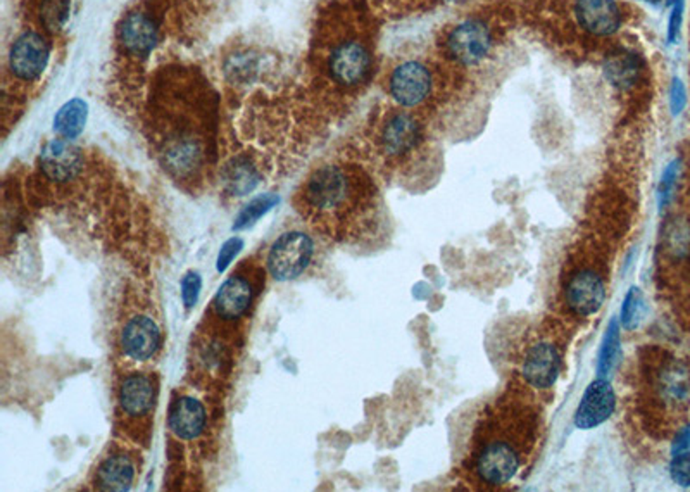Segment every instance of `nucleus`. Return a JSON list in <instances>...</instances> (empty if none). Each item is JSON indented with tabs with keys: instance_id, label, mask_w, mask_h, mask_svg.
<instances>
[{
	"instance_id": "nucleus-32",
	"label": "nucleus",
	"mask_w": 690,
	"mask_h": 492,
	"mask_svg": "<svg viewBox=\"0 0 690 492\" xmlns=\"http://www.w3.org/2000/svg\"><path fill=\"white\" fill-rule=\"evenodd\" d=\"M242 249H244V238H228L221 246L220 253H218V259H216V270H218V273H225V271L228 270V267L234 263V259H235L236 256L240 255Z\"/></svg>"
},
{
	"instance_id": "nucleus-3",
	"label": "nucleus",
	"mask_w": 690,
	"mask_h": 492,
	"mask_svg": "<svg viewBox=\"0 0 690 492\" xmlns=\"http://www.w3.org/2000/svg\"><path fill=\"white\" fill-rule=\"evenodd\" d=\"M314 58L321 79L335 90L349 94L366 87L375 71V42L362 11L327 21Z\"/></svg>"
},
{
	"instance_id": "nucleus-29",
	"label": "nucleus",
	"mask_w": 690,
	"mask_h": 492,
	"mask_svg": "<svg viewBox=\"0 0 690 492\" xmlns=\"http://www.w3.org/2000/svg\"><path fill=\"white\" fill-rule=\"evenodd\" d=\"M680 170H682V161L680 159H674L672 161L666 170L663 172L661 176V182H659L658 187V199L659 207L664 209L668 206V203L672 201L674 197V189H676V182H678V176H680Z\"/></svg>"
},
{
	"instance_id": "nucleus-36",
	"label": "nucleus",
	"mask_w": 690,
	"mask_h": 492,
	"mask_svg": "<svg viewBox=\"0 0 690 492\" xmlns=\"http://www.w3.org/2000/svg\"><path fill=\"white\" fill-rule=\"evenodd\" d=\"M647 2H653V4H658L659 0H647Z\"/></svg>"
},
{
	"instance_id": "nucleus-14",
	"label": "nucleus",
	"mask_w": 690,
	"mask_h": 492,
	"mask_svg": "<svg viewBox=\"0 0 690 492\" xmlns=\"http://www.w3.org/2000/svg\"><path fill=\"white\" fill-rule=\"evenodd\" d=\"M561 372V351L550 340H537L523 356L521 377L532 389H549Z\"/></svg>"
},
{
	"instance_id": "nucleus-5",
	"label": "nucleus",
	"mask_w": 690,
	"mask_h": 492,
	"mask_svg": "<svg viewBox=\"0 0 690 492\" xmlns=\"http://www.w3.org/2000/svg\"><path fill=\"white\" fill-rule=\"evenodd\" d=\"M501 42V28L486 15L461 17L439 37L440 64L444 69H476L494 56Z\"/></svg>"
},
{
	"instance_id": "nucleus-16",
	"label": "nucleus",
	"mask_w": 690,
	"mask_h": 492,
	"mask_svg": "<svg viewBox=\"0 0 690 492\" xmlns=\"http://www.w3.org/2000/svg\"><path fill=\"white\" fill-rule=\"evenodd\" d=\"M38 162L50 182L68 183L81 173L83 154L71 141L59 137L44 145Z\"/></svg>"
},
{
	"instance_id": "nucleus-21",
	"label": "nucleus",
	"mask_w": 690,
	"mask_h": 492,
	"mask_svg": "<svg viewBox=\"0 0 690 492\" xmlns=\"http://www.w3.org/2000/svg\"><path fill=\"white\" fill-rule=\"evenodd\" d=\"M135 461L123 451L104 458L95 474V487L99 491H130L135 482Z\"/></svg>"
},
{
	"instance_id": "nucleus-1",
	"label": "nucleus",
	"mask_w": 690,
	"mask_h": 492,
	"mask_svg": "<svg viewBox=\"0 0 690 492\" xmlns=\"http://www.w3.org/2000/svg\"><path fill=\"white\" fill-rule=\"evenodd\" d=\"M296 206L329 237H361L377 220V189L356 166L323 164L302 183Z\"/></svg>"
},
{
	"instance_id": "nucleus-33",
	"label": "nucleus",
	"mask_w": 690,
	"mask_h": 492,
	"mask_svg": "<svg viewBox=\"0 0 690 492\" xmlns=\"http://www.w3.org/2000/svg\"><path fill=\"white\" fill-rule=\"evenodd\" d=\"M684 13H685V0H672V9H670V17H668V28H666V42L668 44H676L682 23H684Z\"/></svg>"
},
{
	"instance_id": "nucleus-25",
	"label": "nucleus",
	"mask_w": 690,
	"mask_h": 492,
	"mask_svg": "<svg viewBox=\"0 0 690 492\" xmlns=\"http://www.w3.org/2000/svg\"><path fill=\"white\" fill-rule=\"evenodd\" d=\"M618 354H620V327H618V321L612 319L599 351L597 377L606 379L612 373L614 363L618 361Z\"/></svg>"
},
{
	"instance_id": "nucleus-6",
	"label": "nucleus",
	"mask_w": 690,
	"mask_h": 492,
	"mask_svg": "<svg viewBox=\"0 0 690 492\" xmlns=\"http://www.w3.org/2000/svg\"><path fill=\"white\" fill-rule=\"evenodd\" d=\"M442 64L423 59H404L395 64L387 77V92L399 108L414 110L432 100L439 89Z\"/></svg>"
},
{
	"instance_id": "nucleus-28",
	"label": "nucleus",
	"mask_w": 690,
	"mask_h": 492,
	"mask_svg": "<svg viewBox=\"0 0 690 492\" xmlns=\"http://www.w3.org/2000/svg\"><path fill=\"white\" fill-rule=\"evenodd\" d=\"M643 313V292L637 288V287H632L628 290L627 298L623 301V308H622V323L627 330H633Z\"/></svg>"
},
{
	"instance_id": "nucleus-17",
	"label": "nucleus",
	"mask_w": 690,
	"mask_h": 492,
	"mask_svg": "<svg viewBox=\"0 0 690 492\" xmlns=\"http://www.w3.org/2000/svg\"><path fill=\"white\" fill-rule=\"evenodd\" d=\"M651 385L666 408H680L690 397V370L680 360H666L654 368Z\"/></svg>"
},
{
	"instance_id": "nucleus-24",
	"label": "nucleus",
	"mask_w": 690,
	"mask_h": 492,
	"mask_svg": "<svg viewBox=\"0 0 690 492\" xmlns=\"http://www.w3.org/2000/svg\"><path fill=\"white\" fill-rule=\"evenodd\" d=\"M278 203H280V197L277 194H261L254 197L251 203L242 207L240 213L236 215L234 230L240 232V230L251 228L252 225H256L263 216H267V213Z\"/></svg>"
},
{
	"instance_id": "nucleus-15",
	"label": "nucleus",
	"mask_w": 690,
	"mask_h": 492,
	"mask_svg": "<svg viewBox=\"0 0 690 492\" xmlns=\"http://www.w3.org/2000/svg\"><path fill=\"white\" fill-rule=\"evenodd\" d=\"M643 56L632 48L614 46L602 56V73L612 89L622 94L635 90L643 77Z\"/></svg>"
},
{
	"instance_id": "nucleus-4",
	"label": "nucleus",
	"mask_w": 690,
	"mask_h": 492,
	"mask_svg": "<svg viewBox=\"0 0 690 492\" xmlns=\"http://www.w3.org/2000/svg\"><path fill=\"white\" fill-rule=\"evenodd\" d=\"M537 15L558 42H579L585 48L612 42L625 28L627 11L620 0H544Z\"/></svg>"
},
{
	"instance_id": "nucleus-13",
	"label": "nucleus",
	"mask_w": 690,
	"mask_h": 492,
	"mask_svg": "<svg viewBox=\"0 0 690 492\" xmlns=\"http://www.w3.org/2000/svg\"><path fill=\"white\" fill-rule=\"evenodd\" d=\"M159 382L154 375L133 372L126 375L118 389L120 412L128 420L149 418L156 408Z\"/></svg>"
},
{
	"instance_id": "nucleus-2",
	"label": "nucleus",
	"mask_w": 690,
	"mask_h": 492,
	"mask_svg": "<svg viewBox=\"0 0 690 492\" xmlns=\"http://www.w3.org/2000/svg\"><path fill=\"white\" fill-rule=\"evenodd\" d=\"M537 416L519 401H499L476 430L468 458L473 476L490 487L511 482L535 443Z\"/></svg>"
},
{
	"instance_id": "nucleus-11",
	"label": "nucleus",
	"mask_w": 690,
	"mask_h": 492,
	"mask_svg": "<svg viewBox=\"0 0 690 492\" xmlns=\"http://www.w3.org/2000/svg\"><path fill=\"white\" fill-rule=\"evenodd\" d=\"M159 38L161 26L156 16L143 9L128 13L118 26V44L126 56L135 59H147L157 47Z\"/></svg>"
},
{
	"instance_id": "nucleus-20",
	"label": "nucleus",
	"mask_w": 690,
	"mask_h": 492,
	"mask_svg": "<svg viewBox=\"0 0 690 492\" xmlns=\"http://www.w3.org/2000/svg\"><path fill=\"white\" fill-rule=\"evenodd\" d=\"M207 413L204 404L192 396L174 399L168 414V427L172 435L182 441H193L204 434Z\"/></svg>"
},
{
	"instance_id": "nucleus-10",
	"label": "nucleus",
	"mask_w": 690,
	"mask_h": 492,
	"mask_svg": "<svg viewBox=\"0 0 690 492\" xmlns=\"http://www.w3.org/2000/svg\"><path fill=\"white\" fill-rule=\"evenodd\" d=\"M565 304L577 317H592L606 301V280L592 267H581L566 278Z\"/></svg>"
},
{
	"instance_id": "nucleus-23",
	"label": "nucleus",
	"mask_w": 690,
	"mask_h": 492,
	"mask_svg": "<svg viewBox=\"0 0 690 492\" xmlns=\"http://www.w3.org/2000/svg\"><path fill=\"white\" fill-rule=\"evenodd\" d=\"M87 120H89V104L83 99L75 97L63 104L59 111L56 112L54 131L63 139L75 141L83 133Z\"/></svg>"
},
{
	"instance_id": "nucleus-27",
	"label": "nucleus",
	"mask_w": 690,
	"mask_h": 492,
	"mask_svg": "<svg viewBox=\"0 0 690 492\" xmlns=\"http://www.w3.org/2000/svg\"><path fill=\"white\" fill-rule=\"evenodd\" d=\"M257 58L249 52H236L225 63V71L228 79H234L236 83L251 81L257 73Z\"/></svg>"
},
{
	"instance_id": "nucleus-22",
	"label": "nucleus",
	"mask_w": 690,
	"mask_h": 492,
	"mask_svg": "<svg viewBox=\"0 0 690 492\" xmlns=\"http://www.w3.org/2000/svg\"><path fill=\"white\" fill-rule=\"evenodd\" d=\"M261 183V172L247 154L230 159L221 170L223 191L230 197H244Z\"/></svg>"
},
{
	"instance_id": "nucleus-18",
	"label": "nucleus",
	"mask_w": 690,
	"mask_h": 492,
	"mask_svg": "<svg viewBox=\"0 0 690 492\" xmlns=\"http://www.w3.org/2000/svg\"><path fill=\"white\" fill-rule=\"evenodd\" d=\"M162 332L156 321L147 315L130 318L121 332V350L133 361L152 360L161 350Z\"/></svg>"
},
{
	"instance_id": "nucleus-12",
	"label": "nucleus",
	"mask_w": 690,
	"mask_h": 492,
	"mask_svg": "<svg viewBox=\"0 0 690 492\" xmlns=\"http://www.w3.org/2000/svg\"><path fill=\"white\" fill-rule=\"evenodd\" d=\"M257 287L252 277L238 271L228 277L213 299V313L221 321L235 323L246 317L256 299Z\"/></svg>"
},
{
	"instance_id": "nucleus-9",
	"label": "nucleus",
	"mask_w": 690,
	"mask_h": 492,
	"mask_svg": "<svg viewBox=\"0 0 690 492\" xmlns=\"http://www.w3.org/2000/svg\"><path fill=\"white\" fill-rule=\"evenodd\" d=\"M50 61V44L40 32L19 33L9 50V71L23 83H32L44 75Z\"/></svg>"
},
{
	"instance_id": "nucleus-34",
	"label": "nucleus",
	"mask_w": 690,
	"mask_h": 492,
	"mask_svg": "<svg viewBox=\"0 0 690 492\" xmlns=\"http://www.w3.org/2000/svg\"><path fill=\"white\" fill-rule=\"evenodd\" d=\"M685 104H687V90H685V85L684 81L674 77L672 79V85H670V110L674 116H678L680 112L685 110Z\"/></svg>"
},
{
	"instance_id": "nucleus-7",
	"label": "nucleus",
	"mask_w": 690,
	"mask_h": 492,
	"mask_svg": "<svg viewBox=\"0 0 690 492\" xmlns=\"http://www.w3.org/2000/svg\"><path fill=\"white\" fill-rule=\"evenodd\" d=\"M423 123L414 112L399 108L387 112L377 127V149L383 158L401 161L423 142Z\"/></svg>"
},
{
	"instance_id": "nucleus-35",
	"label": "nucleus",
	"mask_w": 690,
	"mask_h": 492,
	"mask_svg": "<svg viewBox=\"0 0 690 492\" xmlns=\"http://www.w3.org/2000/svg\"><path fill=\"white\" fill-rule=\"evenodd\" d=\"M690 449V425L684 427L676 434L674 437V445H672V455H678L682 451H687Z\"/></svg>"
},
{
	"instance_id": "nucleus-30",
	"label": "nucleus",
	"mask_w": 690,
	"mask_h": 492,
	"mask_svg": "<svg viewBox=\"0 0 690 492\" xmlns=\"http://www.w3.org/2000/svg\"><path fill=\"white\" fill-rule=\"evenodd\" d=\"M201 290H203L201 273L193 270L187 271L182 277V282H180V294H182V302H183L185 309L195 308V304L199 301V296H201Z\"/></svg>"
},
{
	"instance_id": "nucleus-31",
	"label": "nucleus",
	"mask_w": 690,
	"mask_h": 492,
	"mask_svg": "<svg viewBox=\"0 0 690 492\" xmlns=\"http://www.w3.org/2000/svg\"><path fill=\"white\" fill-rule=\"evenodd\" d=\"M670 476L674 478V484L680 487H689L690 486V449L682 451L674 455L672 465H670Z\"/></svg>"
},
{
	"instance_id": "nucleus-26",
	"label": "nucleus",
	"mask_w": 690,
	"mask_h": 492,
	"mask_svg": "<svg viewBox=\"0 0 690 492\" xmlns=\"http://www.w3.org/2000/svg\"><path fill=\"white\" fill-rule=\"evenodd\" d=\"M71 0H42L40 2V23L47 32H59L69 19Z\"/></svg>"
},
{
	"instance_id": "nucleus-8",
	"label": "nucleus",
	"mask_w": 690,
	"mask_h": 492,
	"mask_svg": "<svg viewBox=\"0 0 690 492\" xmlns=\"http://www.w3.org/2000/svg\"><path fill=\"white\" fill-rule=\"evenodd\" d=\"M314 240L304 232H285L267 256V270L277 282H290L309 268L314 257Z\"/></svg>"
},
{
	"instance_id": "nucleus-19",
	"label": "nucleus",
	"mask_w": 690,
	"mask_h": 492,
	"mask_svg": "<svg viewBox=\"0 0 690 492\" xmlns=\"http://www.w3.org/2000/svg\"><path fill=\"white\" fill-rule=\"evenodd\" d=\"M614 408L616 396L612 383L608 379L597 377L596 381L589 383L581 397L580 404L575 412V425L580 430L596 429L614 413Z\"/></svg>"
}]
</instances>
